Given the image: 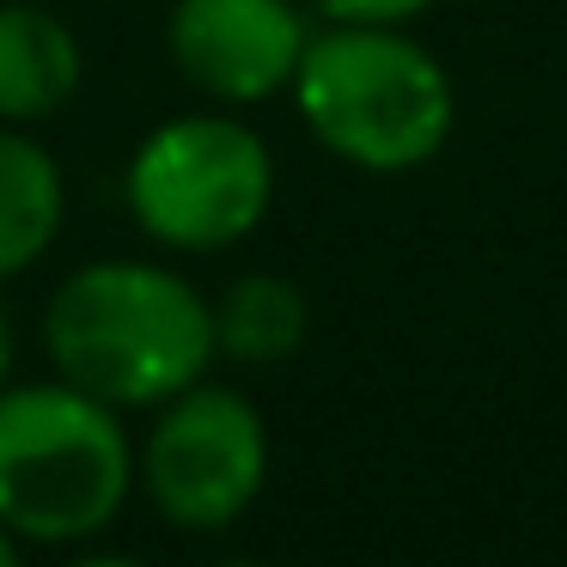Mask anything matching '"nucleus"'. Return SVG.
<instances>
[{"label": "nucleus", "mask_w": 567, "mask_h": 567, "mask_svg": "<svg viewBox=\"0 0 567 567\" xmlns=\"http://www.w3.org/2000/svg\"><path fill=\"white\" fill-rule=\"evenodd\" d=\"M43 354L55 379L111 409H153L208 379L214 299L189 275L147 257H104L74 269L43 306Z\"/></svg>", "instance_id": "obj_1"}, {"label": "nucleus", "mask_w": 567, "mask_h": 567, "mask_svg": "<svg viewBox=\"0 0 567 567\" xmlns=\"http://www.w3.org/2000/svg\"><path fill=\"white\" fill-rule=\"evenodd\" d=\"M135 494L123 409L68 379L0 384V525L38 549H74Z\"/></svg>", "instance_id": "obj_2"}, {"label": "nucleus", "mask_w": 567, "mask_h": 567, "mask_svg": "<svg viewBox=\"0 0 567 567\" xmlns=\"http://www.w3.org/2000/svg\"><path fill=\"white\" fill-rule=\"evenodd\" d=\"M287 92L323 153L379 177L427 165L457 116L440 55L421 50L403 25L311 31Z\"/></svg>", "instance_id": "obj_3"}, {"label": "nucleus", "mask_w": 567, "mask_h": 567, "mask_svg": "<svg viewBox=\"0 0 567 567\" xmlns=\"http://www.w3.org/2000/svg\"><path fill=\"white\" fill-rule=\"evenodd\" d=\"M123 202L141 238L184 257L233 250L275 208V153L226 111H189L159 123L123 172Z\"/></svg>", "instance_id": "obj_4"}, {"label": "nucleus", "mask_w": 567, "mask_h": 567, "mask_svg": "<svg viewBox=\"0 0 567 567\" xmlns=\"http://www.w3.org/2000/svg\"><path fill=\"white\" fill-rule=\"evenodd\" d=\"M135 445V488L172 530H226L257 506L269 482L262 409L233 384L196 379L147 409Z\"/></svg>", "instance_id": "obj_5"}, {"label": "nucleus", "mask_w": 567, "mask_h": 567, "mask_svg": "<svg viewBox=\"0 0 567 567\" xmlns=\"http://www.w3.org/2000/svg\"><path fill=\"white\" fill-rule=\"evenodd\" d=\"M311 25L299 0H177L165 50L214 104H262L293 86Z\"/></svg>", "instance_id": "obj_6"}, {"label": "nucleus", "mask_w": 567, "mask_h": 567, "mask_svg": "<svg viewBox=\"0 0 567 567\" xmlns=\"http://www.w3.org/2000/svg\"><path fill=\"white\" fill-rule=\"evenodd\" d=\"M86 55L68 19L31 0H0V123H50L80 92Z\"/></svg>", "instance_id": "obj_7"}, {"label": "nucleus", "mask_w": 567, "mask_h": 567, "mask_svg": "<svg viewBox=\"0 0 567 567\" xmlns=\"http://www.w3.org/2000/svg\"><path fill=\"white\" fill-rule=\"evenodd\" d=\"M68 220L62 159L31 128L0 123V281L38 269Z\"/></svg>", "instance_id": "obj_8"}, {"label": "nucleus", "mask_w": 567, "mask_h": 567, "mask_svg": "<svg viewBox=\"0 0 567 567\" xmlns=\"http://www.w3.org/2000/svg\"><path fill=\"white\" fill-rule=\"evenodd\" d=\"M311 306L287 275H238L214 299V354L238 367H275L306 342Z\"/></svg>", "instance_id": "obj_9"}, {"label": "nucleus", "mask_w": 567, "mask_h": 567, "mask_svg": "<svg viewBox=\"0 0 567 567\" xmlns=\"http://www.w3.org/2000/svg\"><path fill=\"white\" fill-rule=\"evenodd\" d=\"M323 25H409L433 0H306Z\"/></svg>", "instance_id": "obj_10"}, {"label": "nucleus", "mask_w": 567, "mask_h": 567, "mask_svg": "<svg viewBox=\"0 0 567 567\" xmlns=\"http://www.w3.org/2000/svg\"><path fill=\"white\" fill-rule=\"evenodd\" d=\"M13 379V323H7V306H0V384Z\"/></svg>", "instance_id": "obj_11"}, {"label": "nucleus", "mask_w": 567, "mask_h": 567, "mask_svg": "<svg viewBox=\"0 0 567 567\" xmlns=\"http://www.w3.org/2000/svg\"><path fill=\"white\" fill-rule=\"evenodd\" d=\"M19 555H25V543H19L13 530L0 525V567H19Z\"/></svg>", "instance_id": "obj_12"}]
</instances>
